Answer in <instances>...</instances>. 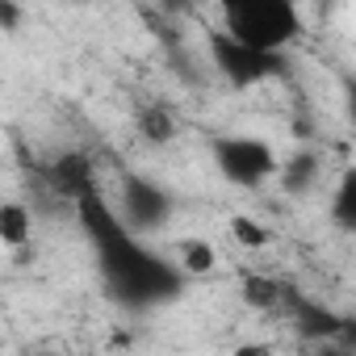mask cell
<instances>
[{"label": "cell", "mask_w": 356, "mask_h": 356, "mask_svg": "<svg viewBox=\"0 0 356 356\" xmlns=\"http://www.w3.org/2000/svg\"><path fill=\"white\" fill-rule=\"evenodd\" d=\"M0 22L13 26V22H17V9H13V5H0Z\"/></svg>", "instance_id": "obj_16"}, {"label": "cell", "mask_w": 356, "mask_h": 356, "mask_svg": "<svg viewBox=\"0 0 356 356\" xmlns=\"http://www.w3.org/2000/svg\"><path fill=\"white\" fill-rule=\"evenodd\" d=\"M298 327H302V335H310V339H335L339 318H335L331 310L314 306V302H298Z\"/></svg>", "instance_id": "obj_6"}, {"label": "cell", "mask_w": 356, "mask_h": 356, "mask_svg": "<svg viewBox=\"0 0 356 356\" xmlns=\"http://www.w3.org/2000/svg\"><path fill=\"white\" fill-rule=\"evenodd\" d=\"M243 298L252 302V306H277V298H281V285L277 281H268V277H248L243 281Z\"/></svg>", "instance_id": "obj_10"}, {"label": "cell", "mask_w": 356, "mask_h": 356, "mask_svg": "<svg viewBox=\"0 0 356 356\" xmlns=\"http://www.w3.org/2000/svg\"><path fill=\"white\" fill-rule=\"evenodd\" d=\"M51 181H55V189L63 197L84 202V197H92V163L80 151H67V155H59L51 163Z\"/></svg>", "instance_id": "obj_4"}, {"label": "cell", "mask_w": 356, "mask_h": 356, "mask_svg": "<svg viewBox=\"0 0 356 356\" xmlns=\"http://www.w3.org/2000/svg\"><path fill=\"white\" fill-rule=\"evenodd\" d=\"M323 356H356V352H348V348H327Z\"/></svg>", "instance_id": "obj_18"}, {"label": "cell", "mask_w": 356, "mask_h": 356, "mask_svg": "<svg viewBox=\"0 0 356 356\" xmlns=\"http://www.w3.org/2000/svg\"><path fill=\"white\" fill-rule=\"evenodd\" d=\"M335 348H348V352H356V323L352 318H339V331H335V339H331Z\"/></svg>", "instance_id": "obj_14"}, {"label": "cell", "mask_w": 356, "mask_h": 356, "mask_svg": "<svg viewBox=\"0 0 356 356\" xmlns=\"http://www.w3.org/2000/svg\"><path fill=\"white\" fill-rule=\"evenodd\" d=\"M214 159H218V168H222L227 181L248 185V189L277 172V155L260 138H218L214 143Z\"/></svg>", "instance_id": "obj_2"}, {"label": "cell", "mask_w": 356, "mask_h": 356, "mask_svg": "<svg viewBox=\"0 0 356 356\" xmlns=\"http://www.w3.org/2000/svg\"><path fill=\"white\" fill-rule=\"evenodd\" d=\"M143 134H147L151 143L172 138V118H168L163 109H147V113H143Z\"/></svg>", "instance_id": "obj_12"}, {"label": "cell", "mask_w": 356, "mask_h": 356, "mask_svg": "<svg viewBox=\"0 0 356 356\" xmlns=\"http://www.w3.org/2000/svg\"><path fill=\"white\" fill-rule=\"evenodd\" d=\"M222 17H227V34L260 55H277L302 34V17L289 0H235L222 9Z\"/></svg>", "instance_id": "obj_1"}, {"label": "cell", "mask_w": 356, "mask_h": 356, "mask_svg": "<svg viewBox=\"0 0 356 356\" xmlns=\"http://www.w3.org/2000/svg\"><path fill=\"white\" fill-rule=\"evenodd\" d=\"M310 176H314V159H310V155L289 159V168H285V189H302Z\"/></svg>", "instance_id": "obj_13"}, {"label": "cell", "mask_w": 356, "mask_h": 356, "mask_svg": "<svg viewBox=\"0 0 356 356\" xmlns=\"http://www.w3.org/2000/svg\"><path fill=\"white\" fill-rule=\"evenodd\" d=\"M348 97H352V101H348V109H352V118H356V84H348Z\"/></svg>", "instance_id": "obj_17"}, {"label": "cell", "mask_w": 356, "mask_h": 356, "mask_svg": "<svg viewBox=\"0 0 356 356\" xmlns=\"http://www.w3.org/2000/svg\"><path fill=\"white\" fill-rule=\"evenodd\" d=\"M214 260H218V256H214L210 243H197V239L181 243V268H185V273H210Z\"/></svg>", "instance_id": "obj_9"}, {"label": "cell", "mask_w": 356, "mask_h": 356, "mask_svg": "<svg viewBox=\"0 0 356 356\" xmlns=\"http://www.w3.org/2000/svg\"><path fill=\"white\" fill-rule=\"evenodd\" d=\"M231 235H235L243 248H264V243H268V231H264L260 222L243 218V214H235V222H231Z\"/></svg>", "instance_id": "obj_11"}, {"label": "cell", "mask_w": 356, "mask_h": 356, "mask_svg": "<svg viewBox=\"0 0 356 356\" xmlns=\"http://www.w3.org/2000/svg\"><path fill=\"white\" fill-rule=\"evenodd\" d=\"M0 239H5V248H22L30 239V214L22 202L0 206Z\"/></svg>", "instance_id": "obj_8"}, {"label": "cell", "mask_w": 356, "mask_h": 356, "mask_svg": "<svg viewBox=\"0 0 356 356\" xmlns=\"http://www.w3.org/2000/svg\"><path fill=\"white\" fill-rule=\"evenodd\" d=\"M126 197H130V214H134V227H159L163 214H168V197L159 189H151L147 181H130L126 185Z\"/></svg>", "instance_id": "obj_5"}, {"label": "cell", "mask_w": 356, "mask_h": 356, "mask_svg": "<svg viewBox=\"0 0 356 356\" xmlns=\"http://www.w3.org/2000/svg\"><path fill=\"white\" fill-rule=\"evenodd\" d=\"M235 356H273V348L268 343H252V348H239Z\"/></svg>", "instance_id": "obj_15"}, {"label": "cell", "mask_w": 356, "mask_h": 356, "mask_svg": "<svg viewBox=\"0 0 356 356\" xmlns=\"http://www.w3.org/2000/svg\"><path fill=\"white\" fill-rule=\"evenodd\" d=\"M331 218L343 231H356V168H348L339 176V189H335V202H331Z\"/></svg>", "instance_id": "obj_7"}, {"label": "cell", "mask_w": 356, "mask_h": 356, "mask_svg": "<svg viewBox=\"0 0 356 356\" xmlns=\"http://www.w3.org/2000/svg\"><path fill=\"white\" fill-rule=\"evenodd\" d=\"M210 51H214V63L222 67V76L227 80H235V84H256V80H268L281 63H277V55H260V51H248L243 42H235L227 30H218V34H210Z\"/></svg>", "instance_id": "obj_3"}]
</instances>
